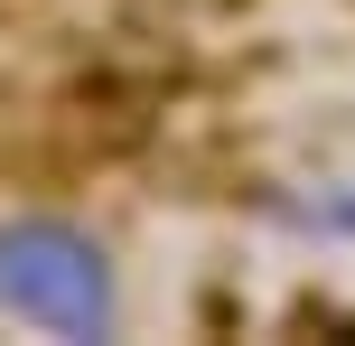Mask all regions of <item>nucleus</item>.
<instances>
[{
  "label": "nucleus",
  "instance_id": "1",
  "mask_svg": "<svg viewBox=\"0 0 355 346\" xmlns=\"http://www.w3.org/2000/svg\"><path fill=\"white\" fill-rule=\"evenodd\" d=\"M0 309L28 328L94 346L122 328V291H112V253L66 216H0Z\"/></svg>",
  "mask_w": 355,
  "mask_h": 346
}]
</instances>
